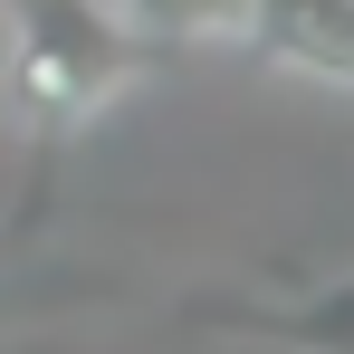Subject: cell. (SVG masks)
I'll use <instances>...</instances> for the list:
<instances>
[{"label": "cell", "mask_w": 354, "mask_h": 354, "mask_svg": "<svg viewBox=\"0 0 354 354\" xmlns=\"http://www.w3.org/2000/svg\"><path fill=\"white\" fill-rule=\"evenodd\" d=\"M10 10V115L29 134L86 124L134 77V19L106 0H0Z\"/></svg>", "instance_id": "1"}, {"label": "cell", "mask_w": 354, "mask_h": 354, "mask_svg": "<svg viewBox=\"0 0 354 354\" xmlns=\"http://www.w3.org/2000/svg\"><path fill=\"white\" fill-rule=\"evenodd\" d=\"M249 48L278 58V67H297V77L354 86V0H259Z\"/></svg>", "instance_id": "2"}, {"label": "cell", "mask_w": 354, "mask_h": 354, "mask_svg": "<svg viewBox=\"0 0 354 354\" xmlns=\"http://www.w3.org/2000/svg\"><path fill=\"white\" fill-rule=\"evenodd\" d=\"M124 19L163 39H249L259 0H124Z\"/></svg>", "instance_id": "3"}]
</instances>
